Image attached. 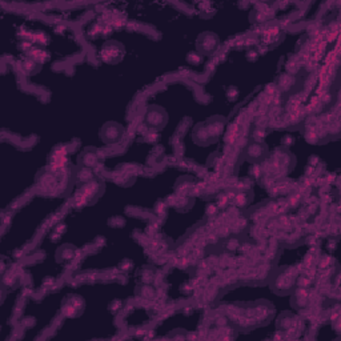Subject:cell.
I'll return each instance as SVG.
<instances>
[{
  "label": "cell",
  "instance_id": "1",
  "mask_svg": "<svg viewBox=\"0 0 341 341\" xmlns=\"http://www.w3.org/2000/svg\"><path fill=\"white\" fill-rule=\"evenodd\" d=\"M121 56H123V48L115 41H109L101 48V58L107 63H116L121 59Z\"/></svg>",
  "mask_w": 341,
  "mask_h": 341
},
{
  "label": "cell",
  "instance_id": "4",
  "mask_svg": "<svg viewBox=\"0 0 341 341\" xmlns=\"http://www.w3.org/2000/svg\"><path fill=\"white\" fill-rule=\"evenodd\" d=\"M264 152H265V149L262 148L261 145H259V144H253V145H251L249 148H248V158L252 159L253 161H255V159H259L260 156H262L264 155Z\"/></svg>",
  "mask_w": 341,
  "mask_h": 341
},
{
  "label": "cell",
  "instance_id": "3",
  "mask_svg": "<svg viewBox=\"0 0 341 341\" xmlns=\"http://www.w3.org/2000/svg\"><path fill=\"white\" fill-rule=\"evenodd\" d=\"M103 135H104V138H105V140H107L108 143H115V141L120 140L121 135H123V129L120 128L119 125L111 124V125H108V128L104 129Z\"/></svg>",
  "mask_w": 341,
  "mask_h": 341
},
{
  "label": "cell",
  "instance_id": "2",
  "mask_svg": "<svg viewBox=\"0 0 341 341\" xmlns=\"http://www.w3.org/2000/svg\"><path fill=\"white\" fill-rule=\"evenodd\" d=\"M219 45V40L216 38V35L213 34H205L200 36L199 39L198 47L200 52H204V54H211V52H215Z\"/></svg>",
  "mask_w": 341,
  "mask_h": 341
}]
</instances>
